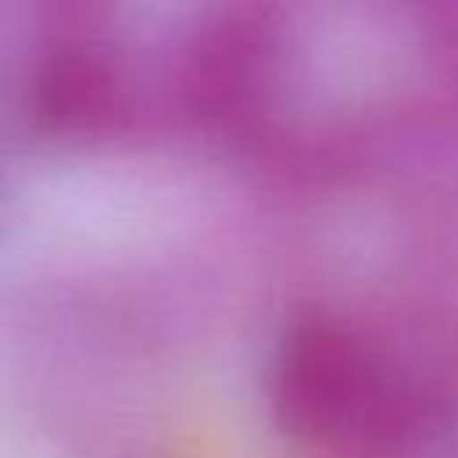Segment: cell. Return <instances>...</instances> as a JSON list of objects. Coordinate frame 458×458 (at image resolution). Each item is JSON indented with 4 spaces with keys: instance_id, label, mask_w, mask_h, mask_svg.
I'll list each match as a JSON object with an SVG mask.
<instances>
[{
    "instance_id": "cell-1",
    "label": "cell",
    "mask_w": 458,
    "mask_h": 458,
    "mask_svg": "<svg viewBox=\"0 0 458 458\" xmlns=\"http://www.w3.org/2000/svg\"><path fill=\"white\" fill-rule=\"evenodd\" d=\"M390 386L354 340L308 326L290 336L276 369V404L297 433L333 447H369L390 426Z\"/></svg>"
},
{
    "instance_id": "cell-2",
    "label": "cell",
    "mask_w": 458,
    "mask_h": 458,
    "mask_svg": "<svg viewBox=\"0 0 458 458\" xmlns=\"http://www.w3.org/2000/svg\"><path fill=\"white\" fill-rule=\"evenodd\" d=\"M39 111L50 125L68 132L100 129L118 111L114 79L89 57H61L39 86Z\"/></svg>"
}]
</instances>
